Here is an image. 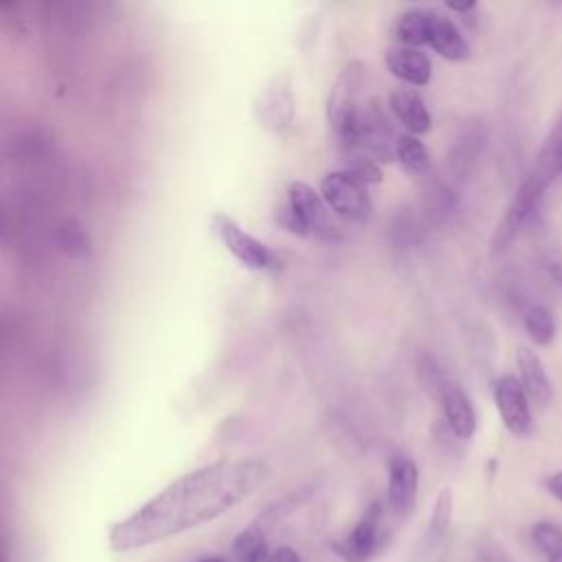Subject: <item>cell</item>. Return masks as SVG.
Segmentation results:
<instances>
[{"label":"cell","instance_id":"cell-15","mask_svg":"<svg viewBox=\"0 0 562 562\" xmlns=\"http://www.w3.org/2000/svg\"><path fill=\"white\" fill-rule=\"evenodd\" d=\"M389 108L406 127V134H426L432 125L422 94L411 86H397L389 92Z\"/></svg>","mask_w":562,"mask_h":562},{"label":"cell","instance_id":"cell-26","mask_svg":"<svg viewBox=\"0 0 562 562\" xmlns=\"http://www.w3.org/2000/svg\"><path fill=\"white\" fill-rule=\"evenodd\" d=\"M268 562H303L301 560V553L288 544H281V547H274L270 551V558Z\"/></svg>","mask_w":562,"mask_h":562},{"label":"cell","instance_id":"cell-4","mask_svg":"<svg viewBox=\"0 0 562 562\" xmlns=\"http://www.w3.org/2000/svg\"><path fill=\"white\" fill-rule=\"evenodd\" d=\"M364 81H367L364 64L360 59H351L340 68L338 77L331 83V90L327 97V119L340 143L349 136L353 121L358 116V110L362 105L360 94H362Z\"/></svg>","mask_w":562,"mask_h":562},{"label":"cell","instance_id":"cell-14","mask_svg":"<svg viewBox=\"0 0 562 562\" xmlns=\"http://www.w3.org/2000/svg\"><path fill=\"white\" fill-rule=\"evenodd\" d=\"M558 176H562V112L551 123L527 178L547 191L551 182L558 180Z\"/></svg>","mask_w":562,"mask_h":562},{"label":"cell","instance_id":"cell-3","mask_svg":"<svg viewBox=\"0 0 562 562\" xmlns=\"http://www.w3.org/2000/svg\"><path fill=\"white\" fill-rule=\"evenodd\" d=\"M395 132L378 99L362 101L349 136L342 140L345 154H360L378 165L395 158Z\"/></svg>","mask_w":562,"mask_h":562},{"label":"cell","instance_id":"cell-2","mask_svg":"<svg viewBox=\"0 0 562 562\" xmlns=\"http://www.w3.org/2000/svg\"><path fill=\"white\" fill-rule=\"evenodd\" d=\"M277 220L285 231L299 237H316L325 241L338 239V226L334 224L321 193L301 180L288 187V200L279 209Z\"/></svg>","mask_w":562,"mask_h":562},{"label":"cell","instance_id":"cell-20","mask_svg":"<svg viewBox=\"0 0 562 562\" xmlns=\"http://www.w3.org/2000/svg\"><path fill=\"white\" fill-rule=\"evenodd\" d=\"M395 160L408 176H426L430 171V156L426 145L413 134H400L395 140Z\"/></svg>","mask_w":562,"mask_h":562},{"label":"cell","instance_id":"cell-19","mask_svg":"<svg viewBox=\"0 0 562 562\" xmlns=\"http://www.w3.org/2000/svg\"><path fill=\"white\" fill-rule=\"evenodd\" d=\"M428 26H430V11L428 9H406L395 22V37L400 46L419 48L428 46Z\"/></svg>","mask_w":562,"mask_h":562},{"label":"cell","instance_id":"cell-8","mask_svg":"<svg viewBox=\"0 0 562 562\" xmlns=\"http://www.w3.org/2000/svg\"><path fill=\"white\" fill-rule=\"evenodd\" d=\"M380 542H382V505L371 503L360 514L351 531L342 540L334 542V551L342 562H371L380 551Z\"/></svg>","mask_w":562,"mask_h":562},{"label":"cell","instance_id":"cell-9","mask_svg":"<svg viewBox=\"0 0 562 562\" xmlns=\"http://www.w3.org/2000/svg\"><path fill=\"white\" fill-rule=\"evenodd\" d=\"M419 470L417 463L404 454L393 452L386 463V507L397 518H406L417 501Z\"/></svg>","mask_w":562,"mask_h":562},{"label":"cell","instance_id":"cell-11","mask_svg":"<svg viewBox=\"0 0 562 562\" xmlns=\"http://www.w3.org/2000/svg\"><path fill=\"white\" fill-rule=\"evenodd\" d=\"M437 400L452 435L459 439H470L476 430V411L470 395L457 382L446 380L437 393Z\"/></svg>","mask_w":562,"mask_h":562},{"label":"cell","instance_id":"cell-21","mask_svg":"<svg viewBox=\"0 0 562 562\" xmlns=\"http://www.w3.org/2000/svg\"><path fill=\"white\" fill-rule=\"evenodd\" d=\"M450 516H452V492L448 487H443L437 494L430 518H428V527H426V536H424L426 549H435L446 538L448 527H450Z\"/></svg>","mask_w":562,"mask_h":562},{"label":"cell","instance_id":"cell-1","mask_svg":"<svg viewBox=\"0 0 562 562\" xmlns=\"http://www.w3.org/2000/svg\"><path fill=\"white\" fill-rule=\"evenodd\" d=\"M268 479L270 468L257 459H222L195 468L114 522L108 547L127 553L206 525L244 503Z\"/></svg>","mask_w":562,"mask_h":562},{"label":"cell","instance_id":"cell-27","mask_svg":"<svg viewBox=\"0 0 562 562\" xmlns=\"http://www.w3.org/2000/svg\"><path fill=\"white\" fill-rule=\"evenodd\" d=\"M544 487H547V492H549L555 501L562 503V470L549 474V476L544 479Z\"/></svg>","mask_w":562,"mask_h":562},{"label":"cell","instance_id":"cell-12","mask_svg":"<svg viewBox=\"0 0 562 562\" xmlns=\"http://www.w3.org/2000/svg\"><path fill=\"white\" fill-rule=\"evenodd\" d=\"M257 116L270 132H281L294 121V97L288 77L274 79L257 101Z\"/></svg>","mask_w":562,"mask_h":562},{"label":"cell","instance_id":"cell-5","mask_svg":"<svg viewBox=\"0 0 562 562\" xmlns=\"http://www.w3.org/2000/svg\"><path fill=\"white\" fill-rule=\"evenodd\" d=\"M325 206L347 224H364L371 215V198L367 184L345 169L331 171L321 182Z\"/></svg>","mask_w":562,"mask_h":562},{"label":"cell","instance_id":"cell-23","mask_svg":"<svg viewBox=\"0 0 562 562\" xmlns=\"http://www.w3.org/2000/svg\"><path fill=\"white\" fill-rule=\"evenodd\" d=\"M454 209V195L446 184L432 182L424 189V211L430 220L441 222Z\"/></svg>","mask_w":562,"mask_h":562},{"label":"cell","instance_id":"cell-7","mask_svg":"<svg viewBox=\"0 0 562 562\" xmlns=\"http://www.w3.org/2000/svg\"><path fill=\"white\" fill-rule=\"evenodd\" d=\"M542 195H544V189L540 184H536L531 178L525 176V180L516 189L509 206L505 209L503 217L498 220V224H496V228L492 233L490 246H492L494 255L507 250L514 244V239L518 237L522 226L529 222V217L538 209Z\"/></svg>","mask_w":562,"mask_h":562},{"label":"cell","instance_id":"cell-24","mask_svg":"<svg viewBox=\"0 0 562 562\" xmlns=\"http://www.w3.org/2000/svg\"><path fill=\"white\" fill-rule=\"evenodd\" d=\"M531 542L547 558L562 549V527L553 520H538L531 525Z\"/></svg>","mask_w":562,"mask_h":562},{"label":"cell","instance_id":"cell-13","mask_svg":"<svg viewBox=\"0 0 562 562\" xmlns=\"http://www.w3.org/2000/svg\"><path fill=\"white\" fill-rule=\"evenodd\" d=\"M516 364H518V375H520L518 382H520L527 400L538 404L540 408H547L553 400V384L547 375V369H544L540 356L522 345L516 349Z\"/></svg>","mask_w":562,"mask_h":562},{"label":"cell","instance_id":"cell-25","mask_svg":"<svg viewBox=\"0 0 562 562\" xmlns=\"http://www.w3.org/2000/svg\"><path fill=\"white\" fill-rule=\"evenodd\" d=\"M347 158V165L342 167L347 173H351L353 178H358L360 182H364L367 187L369 184H375L382 180V171H380V165L367 156H360V154H345Z\"/></svg>","mask_w":562,"mask_h":562},{"label":"cell","instance_id":"cell-10","mask_svg":"<svg viewBox=\"0 0 562 562\" xmlns=\"http://www.w3.org/2000/svg\"><path fill=\"white\" fill-rule=\"evenodd\" d=\"M494 404L501 415L503 426L514 437H527L533 430V417L529 408V400L516 375H501L494 382Z\"/></svg>","mask_w":562,"mask_h":562},{"label":"cell","instance_id":"cell-30","mask_svg":"<svg viewBox=\"0 0 562 562\" xmlns=\"http://www.w3.org/2000/svg\"><path fill=\"white\" fill-rule=\"evenodd\" d=\"M198 562H228V560H224V558H220V555H204V558H200Z\"/></svg>","mask_w":562,"mask_h":562},{"label":"cell","instance_id":"cell-17","mask_svg":"<svg viewBox=\"0 0 562 562\" xmlns=\"http://www.w3.org/2000/svg\"><path fill=\"white\" fill-rule=\"evenodd\" d=\"M428 46L448 61H463L470 57V44L465 42L463 33L450 18L437 11H430Z\"/></svg>","mask_w":562,"mask_h":562},{"label":"cell","instance_id":"cell-16","mask_svg":"<svg viewBox=\"0 0 562 562\" xmlns=\"http://www.w3.org/2000/svg\"><path fill=\"white\" fill-rule=\"evenodd\" d=\"M386 68L400 81L413 86H426L432 77V64L426 53L408 46H391L384 55Z\"/></svg>","mask_w":562,"mask_h":562},{"label":"cell","instance_id":"cell-28","mask_svg":"<svg viewBox=\"0 0 562 562\" xmlns=\"http://www.w3.org/2000/svg\"><path fill=\"white\" fill-rule=\"evenodd\" d=\"M446 7L457 13H468L474 9V2H446Z\"/></svg>","mask_w":562,"mask_h":562},{"label":"cell","instance_id":"cell-29","mask_svg":"<svg viewBox=\"0 0 562 562\" xmlns=\"http://www.w3.org/2000/svg\"><path fill=\"white\" fill-rule=\"evenodd\" d=\"M544 562H562V549H558L555 553L547 555V558H544Z\"/></svg>","mask_w":562,"mask_h":562},{"label":"cell","instance_id":"cell-6","mask_svg":"<svg viewBox=\"0 0 562 562\" xmlns=\"http://www.w3.org/2000/svg\"><path fill=\"white\" fill-rule=\"evenodd\" d=\"M213 231L226 250L250 270H272L277 268V255L255 235L244 231L235 220L224 213L213 215Z\"/></svg>","mask_w":562,"mask_h":562},{"label":"cell","instance_id":"cell-22","mask_svg":"<svg viewBox=\"0 0 562 562\" xmlns=\"http://www.w3.org/2000/svg\"><path fill=\"white\" fill-rule=\"evenodd\" d=\"M522 327H525L527 336L540 347L551 345V340L555 336V318H553L551 310L544 305H529L522 314Z\"/></svg>","mask_w":562,"mask_h":562},{"label":"cell","instance_id":"cell-18","mask_svg":"<svg viewBox=\"0 0 562 562\" xmlns=\"http://www.w3.org/2000/svg\"><path fill=\"white\" fill-rule=\"evenodd\" d=\"M270 551L272 549L268 542V531L255 522L241 529L231 542V553L235 562H268Z\"/></svg>","mask_w":562,"mask_h":562}]
</instances>
